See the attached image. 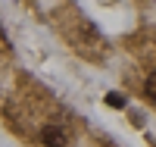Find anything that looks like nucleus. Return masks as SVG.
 Wrapping results in <instances>:
<instances>
[{"mask_svg":"<svg viewBox=\"0 0 156 147\" xmlns=\"http://www.w3.org/2000/svg\"><path fill=\"white\" fill-rule=\"evenodd\" d=\"M106 103L112 106V110H125V97L115 94V91H112V94H106Z\"/></svg>","mask_w":156,"mask_h":147,"instance_id":"f03ea898","label":"nucleus"},{"mask_svg":"<svg viewBox=\"0 0 156 147\" xmlns=\"http://www.w3.org/2000/svg\"><path fill=\"white\" fill-rule=\"evenodd\" d=\"M144 94H147L150 100H156V72H150V78H147V85H144Z\"/></svg>","mask_w":156,"mask_h":147,"instance_id":"7ed1b4c3","label":"nucleus"},{"mask_svg":"<svg viewBox=\"0 0 156 147\" xmlns=\"http://www.w3.org/2000/svg\"><path fill=\"white\" fill-rule=\"evenodd\" d=\"M41 141L47 144V147H66L69 141H66V131H62L59 125H47L44 131H41Z\"/></svg>","mask_w":156,"mask_h":147,"instance_id":"f257e3e1","label":"nucleus"}]
</instances>
